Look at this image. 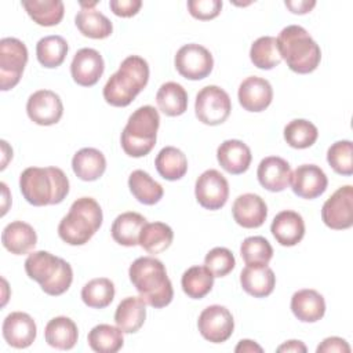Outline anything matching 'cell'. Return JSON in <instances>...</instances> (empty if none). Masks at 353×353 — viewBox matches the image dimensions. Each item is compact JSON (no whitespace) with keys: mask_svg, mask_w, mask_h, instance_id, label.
<instances>
[{"mask_svg":"<svg viewBox=\"0 0 353 353\" xmlns=\"http://www.w3.org/2000/svg\"><path fill=\"white\" fill-rule=\"evenodd\" d=\"M130 281L139 298L149 306L160 309L171 303L174 290L165 266L154 256L137 258L128 269Z\"/></svg>","mask_w":353,"mask_h":353,"instance_id":"cell-1","label":"cell"},{"mask_svg":"<svg viewBox=\"0 0 353 353\" xmlns=\"http://www.w3.org/2000/svg\"><path fill=\"white\" fill-rule=\"evenodd\" d=\"M19 189L32 205L59 204L69 193V179L58 167H29L19 176Z\"/></svg>","mask_w":353,"mask_h":353,"instance_id":"cell-2","label":"cell"},{"mask_svg":"<svg viewBox=\"0 0 353 353\" xmlns=\"http://www.w3.org/2000/svg\"><path fill=\"white\" fill-rule=\"evenodd\" d=\"M149 80V65L138 57H127L113 73L103 87L105 101L116 108L128 106L135 97L146 87Z\"/></svg>","mask_w":353,"mask_h":353,"instance_id":"cell-3","label":"cell"},{"mask_svg":"<svg viewBox=\"0 0 353 353\" xmlns=\"http://www.w3.org/2000/svg\"><path fill=\"white\" fill-rule=\"evenodd\" d=\"M276 40L281 59L292 72L306 74L317 69L321 50L305 28L299 25L285 26Z\"/></svg>","mask_w":353,"mask_h":353,"instance_id":"cell-4","label":"cell"},{"mask_svg":"<svg viewBox=\"0 0 353 353\" xmlns=\"http://www.w3.org/2000/svg\"><path fill=\"white\" fill-rule=\"evenodd\" d=\"M101 205L92 197H80L73 201L69 212L58 225L59 237L69 245H83L102 225Z\"/></svg>","mask_w":353,"mask_h":353,"instance_id":"cell-5","label":"cell"},{"mask_svg":"<svg viewBox=\"0 0 353 353\" xmlns=\"http://www.w3.org/2000/svg\"><path fill=\"white\" fill-rule=\"evenodd\" d=\"M25 272L51 296L66 292L73 281L72 266L48 251H33L29 254L25 261Z\"/></svg>","mask_w":353,"mask_h":353,"instance_id":"cell-6","label":"cell"},{"mask_svg":"<svg viewBox=\"0 0 353 353\" xmlns=\"http://www.w3.org/2000/svg\"><path fill=\"white\" fill-rule=\"evenodd\" d=\"M159 125L160 116L153 106L145 105L132 112L121 132L124 153L131 157L146 156L156 145Z\"/></svg>","mask_w":353,"mask_h":353,"instance_id":"cell-7","label":"cell"},{"mask_svg":"<svg viewBox=\"0 0 353 353\" xmlns=\"http://www.w3.org/2000/svg\"><path fill=\"white\" fill-rule=\"evenodd\" d=\"M28 62V48L23 41L15 37L0 40V88L8 91L14 88L23 73Z\"/></svg>","mask_w":353,"mask_h":353,"instance_id":"cell-8","label":"cell"},{"mask_svg":"<svg viewBox=\"0 0 353 353\" xmlns=\"http://www.w3.org/2000/svg\"><path fill=\"white\" fill-rule=\"evenodd\" d=\"M232 110L229 94L218 85H207L196 95L194 112L199 121L207 125H218L226 121Z\"/></svg>","mask_w":353,"mask_h":353,"instance_id":"cell-9","label":"cell"},{"mask_svg":"<svg viewBox=\"0 0 353 353\" xmlns=\"http://www.w3.org/2000/svg\"><path fill=\"white\" fill-rule=\"evenodd\" d=\"M175 69L188 80L205 79L214 68V59L211 52L196 43L182 46L175 54Z\"/></svg>","mask_w":353,"mask_h":353,"instance_id":"cell-10","label":"cell"},{"mask_svg":"<svg viewBox=\"0 0 353 353\" xmlns=\"http://www.w3.org/2000/svg\"><path fill=\"white\" fill-rule=\"evenodd\" d=\"M321 219L330 229L345 230L353 225V188H338L323 204Z\"/></svg>","mask_w":353,"mask_h":353,"instance_id":"cell-11","label":"cell"},{"mask_svg":"<svg viewBox=\"0 0 353 353\" xmlns=\"http://www.w3.org/2000/svg\"><path fill=\"white\" fill-rule=\"evenodd\" d=\"M199 332L212 343L226 342L234 330V320L228 307L221 305L207 306L197 320Z\"/></svg>","mask_w":353,"mask_h":353,"instance_id":"cell-12","label":"cell"},{"mask_svg":"<svg viewBox=\"0 0 353 353\" xmlns=\"http://www.w3.org/2000/svg\"><path fill=\"white\" fill-rule=\"evenodd\" d=\"M194 194L203 208L215 211L226 204L229 183L218 170H207L196 179Z\"/></svg>","mask_w":353,"mask_h":353,"instance_id":"cell-13","label":"cell"},{"mask_svg":"<svg viewBox=\"0 0 353 353\" xmlns=\"http://www.w3.org/2000/svg\"><path fill=\"white\" fill-rule=\"evenodd\" d=\"M26 113L39 125H52L61 120L63 105L59 95L54 91L39 90L28 98Z\"/></svg>","mask_w":353,"mask_h":353,"instance_id":"cell-14","label":"cell"},{"mask_svg":"<svg viewBox=\"0 0 353 353\" xmlns=\"http://www.w3.org/2000/svg\"><path fill=\"white\" fill-rule=\"evenodd\" d=\"M105 70L102 55L94 48L79 50L70 63V74L81 87H92L98 83Z\"/></svg>","mask_w":353,"mask_h":353,"instance_id":"cell-15","label":"cell"},{"mask_svg":"<svg viewBox=\"0 0 353 353\" xmlns=\"http://www.w3.org/2000/svg\"><path fill=\"white\" fill-rule=\"evenodd\" d=\"M292 192L302 199L312 200L321 196L328 185L325 172L316 164H302L295 168L291 176Z\"/></svg>","mask_w":353,"mask_h":353,"instance_id":"cell-16","label":"cell"},{"mask_svg":"<svg viewBox=\"0 0 353 353\" xmlns=\"http://www.w3.org/2000/svg\"><path fill=\"white\" fill-rule=\"evenodd\" d=\"M1 331L4 341L15 349L29 347L34 342L37 334L34 320L23 312L10 313L3 321Z\"/></svg>","mask_w":353,"mask_h":353,"instance_id":"cell-17","label":"cell"},{"mask_svg":"<svg viewBox=\"0 0 353 353\" xmlns=\"http://www.w3.org/2000/svg\"><path fill=\"white\" fill-rule=\"evenodd\" d=\"M233 219L245 229H254L263 225L268 216V205L263 199L254 193L240 194L232 205Z\"/></svg>","mask_w":353,"mask_h":353,"instance_id":"cell-18","label":"cell"},{"mask_svg":"<svg viewBox=\"0 0 353 353\" xmlns=\"http://www.w3.org/2000/svg\"><path fill=\"white\" fill-rule=\"evenodd\" d=\"M239 102L248 112L265 110L273 99V88L266 79L250 76L239 87Z\"/></svg>","mask_w":353,"mask_h":353,"instance_id":"cell-19","label":"cell"},{"mask_svg":"<svg viewBox=\"0 0 353 353\" xmlns=\"http://www.w3.org/2000/svg\"><path fill=\"white\" fill-rule=\"evenodd\" d=\"M256 176L259 183L269 192H283L291 183L292 171L287 160L279 156H269L261 160Z\"/></svg>","mask_w":353,"mask_h":353,"instance_id":"cell-20","label":"cell"},{"mask_svg":"<svg viewBox=\"0 0 353 353\" xmlns=\"http://www.w3.org/2000/svg\"><path fill=\"white\" fill-rule=\"evenodd\" d=\"M270 232L280 245H296L305 236L303 218L295 211L284 210L273 218Z\"/></svg>","mask_w":353,"mask_h":353,"instance_id":"cell-21","label":"cell"},{"mask_svg":"<svg viewBox=\"0 0 353 353\" xmlns=\"http://www.w3.org/2000/svg\"><path fill=\"white\" fill-rule=\"evenodd\" d=\"M219 165L229 174L239 175L248 170L252 154L250 148L240 139L223 141L216 149Z\"/></svg>","mask_w":353,"mask_h":353,"instance_id":"cell-22","label":"cell"},{"mask_svg":"<svg viewBox=\"0 0 353 353\" xmlns=\"http://www.w3.org/2000/svg\"><path fill=\"white\" fill-rule=\"evenodd\" d=\"M243 290L254 298L270 295L276 285V276L268 265H247L240 273Z\"/></svg>","mask_w":353,"mask_h":353,"instance_id":"cell-23","label":"cell"},{"mask_svg":"<svg viewBox=\"0 0 353 353\" xmlns=\"http://www.w3.org/2000/svg\"><path fill=\"white\" fill-rule=\"evenodd\" d=\"M291 310L299 321L316 323L325 313V301L316 290H299L291 298Z\"/></svg>","mask_w":353,"mask_h":353,"instance_id":"cell-24","label":"cell"},{"mask_svg":"<svg viewBox=\"0 0 353 353\" xmlns=\"http://www.w3.org/2000/svg\"><path fill=\"white\" fill-rule=\"evenodd\" d=\"M1 243L4 248L11 254L25 255L34 248L37 243V234L33 226H30L29 223L22 221H14L3 229Z\"/></svg>","mask_w":353,"mask_h":353,"instance_id":"cell-25","label":"cell"},{"mask_svg":"<svg viewBox=\"0 0 353 353\" xmlns=\"http://www.w3.org/2000/svg\"><path fill=\"white\" fill-rule=\"evenodd\" d=\"M46 342L59 350H70L77 343L79 330L76 323L66 317L58 316L51 319L44 328Z\"/></svg>","mask_w":353,"mask_h":353,"instance_id":"cell-26","label":"cell"},{"mask_svg":"<svg viewBox=\"0 0 353 353\" xmlns=\"http://www.w3.org/2000/svg\"><path fill=\"white\" fill-rule=\"evenodd\" d=\"M72 168L81 181H97L106 170V159L103 153L95 148H83L74 153Z\"/></svg>","mask_w":353,"mask_h":353,"instance_id":"cell-27","label":"cell"},{"mask_svg":"<svg viewBox=\"0 0 353 353\" xmlns=\"http://www.w3.org/2000/svg\"><path fill=\"white\" fill-rule=\"evenodd\" d=\"M146 303L137 296L124 298L116 307L114 323L125 334L141 330L146 319Z\"/></svg>","mask_w":353,"mask_h":353,"instance_id":"cell-28","label":"cell"},{"mask_svg":"<svg viewBox=\"0 0 353 353\" xmlns=\"http://www.w3.org/2000/svg\"><path fill=\"white\" fill-rule=\"evenodd\" d=\"M146 225V218L138 212H123L112 223V237L116 243L124 247H134L138 244L139 233Z\"/></svg>","mask_w":353,"mask_h":353,"instance_id":"cell-29","label":"cell"},{"mask_svg":"<svg viewBox=\"0 0 353 353\" xmlns=\"http://www.w3.org/2000/svg\"><path fill=\"white\" fill-rule=\"evenodd\" d=\"M79 32L90 39H106L113 32V25L108 17L92 7H81L74 18Z\"/></svg>","mask_w":353,"mask_h":353,"instance_id":"cell-30","label":"cell"},{"mask_svg":"<svg viewBox=\"0 0 353 353\" xmlns=\"http://www.w3.org/2000/svg\"><path fill=\"white\" fill-rule=\"evenodd\" d=\"M156 102L165 116H181L188 109V92L181 84L167 81L160 85L156 94Z\"/></svg>","mask_w":353,"mask_h":353,"instance_id":"cell-31","label":"cell"},{"mask_svg":"<svg viewBox=\"0 0 353 353\" xmlns=\"http://www.w3.org/2000/svg\"><path fill=\"white\" fill-rule=\"evenodd\" d=\"M128 188L132 196L145 205L159 203L164 194L163 186L143 170H135L130 174Z\"/></svg>","mask_w":353,"mask_h":353,"instance_id":"cell-32","label":"cell"},{"mask_svg":"<svg viewBox=\"0 0 353 353\" xmlns=\"http://www.w3.org/2000/svg\"><path fill=\"white\" fill-rule=\"evenodd\" d=\"M154 165L161 178L167 181H178L188 171V159L178 148L165 146L157 153Z\"/></svg>","mask_w":353,"mask_h":353,"instance_id":"cell-33","label":"cell"},{"mask_svg":"<svg viewBox=\"0 0 353 353\" xmlns=\"http://www.w3.org/2000/svg\"><path fill=\"white\" fill-rule=\"evenodd\" d=\"M22 7L33 22L40 26L58 25L65 12V7L61 0H23Z\"/></svg>","mask_w":353,"mask_h":353,"instance_id":"cell-34","label":"cell"},{"mask_svg":"<svg viewBox=\"0 0 353 353\" xmlns=\"http://www.w3.org/2000/svg\"><path fill=\"white\" fill-rule=\"evenodd\" d=\"M174 240L172 229L164 222H152L142 228L138 244L149 254H160L165 251Z\"/></svg>","mask_w":353,"mask_h":353,"instance_id":"cell-35","label":"cell"},{"mask_svg":"<svg viewBox=\"0 0 353 353\" xmlns=\"http://www.w3.org/2000/svg\"><path fill=\"white\" fill-rule=\"evenodd\" d=\"M88 345L98 353H116L124 345L123 331L116 325L98 324L88 332Z\"/></svg>","mask_w":353,"mask_h":353,"instance_id":"cell-36","label":"cell"},{"mask_svg":"<svg viewBox=\"0 0 353 353\" xmlns=\"http://www.w3.org/2000/svg\"><path fill=\"white\" fill-rule=\"evenodd\" d=\"M68 43L62 36L51 34L40 39L36 44V55L40 65L52 69L63 63L68 54Z\"/></svg>","mask_w":353,"mask_h":353,"instance_id":"cell-37","label":"cell"},{"mask_svg":"<svg viewBox=\"0 0 353 353\" xmlns=\"http://www.w3.org/2000/svg\"><path fill=\"white\" fill-rule=\"evenodd\" d=\"M181 285L189 298L201 299L212 290L214 274L205 266H192L183 272Z\"/></svg>","mask_w":353,"mask_h":353,"instance_id":"cell-38","label":"cell"},{"mask_svg":"<svg viewBox=\"0 0 353 353\" xmlns=\"http://www.w3.org/2000/svg\"><path fill=\"white\" fill-rule=\"evenodd\" d=\"M250 59L258 69L270 70L280 65L281 57L277 40L273 36H262L256 39L250 48Z\"/></svg>","mask_w":353,"mask_h":353,"instance_id":"cell-39","label":"cell"},{"mask_svg":"<svg viewBox=\"0 0 353 353\" xmlns=\"http://www.w3.org/2000/svg\"><path fill=\"white\" fill-rule=\"evenodd\" d=\"M114 298V284L106 277L90 280L81 288V299L88 307L103 309L112 303Z\"/></svg>","mask_w":353,"mask_h":353,"instance_id":"cell-40","label":"cell"},{"mask_svg":"<svg viewBox=\"0 0 353 353\" xmlns=\"http://www.w3.org/2000/svg\"><path fill=\"white\" fill-rule=\"evenodd\" d=\"M319 138L317 127L305 119H295L284 127V139L294 149L310 148Z\"/></svg>","mask_w":353,"mask_h":353,"instance_id":"cell-41","label":"cell"},{"mask_svg":"<svg viewBox=\"0 0 353 353\" xmlns=\"http://www.w3.org/2000/svg\"><path fill=\"white\" fill-rule=\"evenodd\" d=\"M240 255L245 265H268L273 256V248L265 237L251 236L243 240Z\"/></svg>","mask_w":353,"mask_h":353,"instance_id":"cell-42","label":"cell"},{"mask_svg":"<svg viewBox=\"0 0 353 353\" xmlns=\"http://www.w3.org/2000/svg\"><path fill=\"white\" fill-rule=\"evenodd\" d=\"M327 161L331 168L345 176L353 174V145L350 141H338L327 150Z\"/></svg>","mask_w":353,"mask_h":353,"instance_id":"cell-43","label":"cell"},{"mask_svg":"<svg viewBox=\"0 0 353 353\" xmlns=\"http://www.w3.org/2000/svg\"><path fill=\"white\" fill-rule=\"evenodd\" d=\"M204 266L214 274V277H225L234 269L236 259L229 248L215 247L207 252Z\"/></svg>","mask_w":353,"mask_h":353,"instance_id":"cell-44","label":"cell"},{"mask_svg":"<svg viewBox=\"0 0 353 353\" xmlns=\"http://www.w3.org/2000/svg\"><path fill=\"white\" fill-rule=\"evenodd\" d=\"M188 10L190 15L200 21H210L219 15L222 10L221 0H189Z\"/></svg>","mask_w":353,"mask_h":353,"instance_id":"cell-45","label":"cell"},{"mask_svg":"<svg viewBox=\"0 0 353 353\" xmlns=\"http://www.w3.org/2000/svg\"><path fill=\"white\" fill-rule=\"evenodd\" d=\"M109 7L112 12L121 18H130L138 14L139 8L142 7L141 0H110Z\"/></svg>","mask_w":353,"mask_h":353,"instance_id":"cell-46","label":"cell"},{"mask_svg":"<svg viewBox=\"0 0 353 353\" xmlns=\"http://www.w3.org/2000/svg\"><path fill=\"white\" fill-rule=\"evenodd\" d=\"M317 353H332V352H336V353H349L350 352V346L349 343L339 338V336H330V338H325L316 349Z\"/></svg>","mask_w":353,"mask_h":353,"instance_id":"cell-47","label":"cell"},{"mask_svg":"<svg viewBox=\"0 0 353 353\" xmlns=\"http://www.w3.org/2000/svg\"><path fill=\"white\" fill-rule=\"evenodd\" d=\"M285 7L292 12V14H307L313 10V7L316 6V1L313 0H285Z\"/></svg>","mask_w":353,"mask_h":353,"instance_id":"cell-48","label":"cell"},{"mask_svg":"<svg viewBox=\"0 0 353 353\" xmlns=\"http://www.w3.org/2000/svg\"><path fill=\"white\" fill-rule=\"evenodd\" d=\"M234 352H237V353H254V352L262 353L263 349H262L256 342H254V341H251V339H241V341L237 343Z\"/></svg>","mask_w":353,"mask_h":353,"instance_id":"cell-49","label":"cell"},{"mask_svg":"<svg viewBox=\"0 0 353 353\" xmlns=\"http://www.w3.org/2000/svg\"><path fill=\"white\" fill-rule=\"evenodd\" d=\"M306 350H307V349H306V346L303 345V342L295 341V339L287 341V342H284L283 345H280V346L277 347V352H295V353L302 352V353H305Z\"/></svg>","mask_w":353,"mask_h":353,"instance_id":"cell-50","label":"cell"}]
</instances>
